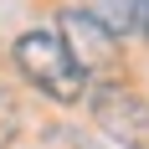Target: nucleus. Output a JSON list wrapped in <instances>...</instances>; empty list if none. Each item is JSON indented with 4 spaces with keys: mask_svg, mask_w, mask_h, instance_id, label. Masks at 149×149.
Segmentation results:
<instances>
[{
    "mask_svg": "<svg viewBox=\"0 0 149 149\" xmlns=\"http://www.w3.org/2000/svg\"><path fill=\"white\" fill-rule=\"evenodd\" d=\"M15 67L26 77L36 93H46L52 103H77V98H88V72L67 57V46H62L57 31H26L21 41H15Z\"/></svg>",
    "mask_w": 149,
    "mask_h": 149,
    "instance_id": "nucleus-1",
    "label": "nucleus"
},
{
    "mask_svg": "<svg viewBox=\"0 0 149 149\" xmlns=\"http://www.w3.org/2000/svg\"><path fill=\"white\" fill-rule=\"evenodd\" d=\"M88 108H93V123L103 129L108 139H118L129 149H149V98L118 77H103L88 88Z\"/></svg>",
    "mask_w": 149,
    "mask_h": 149,
    "instance_id": "nucleus-2",
    "label": "nucleus"
},
{
    "mask_svg": "<svg viewBox=\"0 0 149 149\" xmlns=\"http://www.w3.org/2000/svg\"><path fill=\"white\" fill-rule=\"evenodd\" d=\"M57 36H62V46H67V57H72L88 77H113V67L123 62L118 31H108L93 10H62L57 15Z\"/></svg>",
    "mask_w": 149,
    "mask_h": 149,
    "instance_id": "nucleus-3",
    "label": "nucleus"
},
{
    "mask_svg": "<svg viewBox=\"0 0 149 149\" xmlns=\"http://www.w3.org/2000/svg\"><path fill=\"white\" fill-rule=\"evenodd\" d=\"M93 15L103 21L108 31H134L139 26V15H144V0H93Z\"/></svg>",
    "mask_w": 149,
    "mask_h": 149,
    "instance_id": "nucleus-4",
    "label": "nucleus"
},
{
    "mask_svg": "<svg viewBox=\"0 0 149 149\" xmlns=\"http://www.w3.org/2000/svg\"><path fill=\"white\" fill-rule=\"evenodd\" d=\"M21 123H26V108H21L15 88H0V149L21 139Z\"/></svg>",
    "mask_w": 149,
    "mask_h": 149,
    "instance_id": "nucleus-5",
    "label": "nucleus"
},
{
    "mask_svg": "<svg viewBox=\"0 0 149 149\" xmlns=\"http://www.w3.org/2000/svg\"><path fill=\"white\" fill-rule=\"evenodd\" d=\"M139 26H144V31H149V0H144V15H139Z\"/></svg>",
    "mask_w": 149,
    "mask_h": 149,
    "instance_id": "nucleus-6",
    "label": "nucleus"
}]
</instances>
